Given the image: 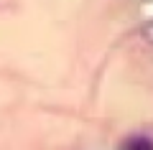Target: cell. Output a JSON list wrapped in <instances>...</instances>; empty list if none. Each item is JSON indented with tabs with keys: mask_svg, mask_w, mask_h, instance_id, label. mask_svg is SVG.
Returning <instances> with one entry per match:
<instances>
[{
	"mask_svg": "<svg viewBox=\"0 0 153 150\" xmlns=\"http://www.w3.org/2000/svg\"><path fill=\"white\" fill-rule=\"evenodd\" d=\"M125 148H153V140H146V137H130L125 143Z\"/></svg>",
	"mask_w": 153,
	"mask_h": 150,
	"instance_id": "6da1fadb",
	"label": "cell"
}]
</instances>
